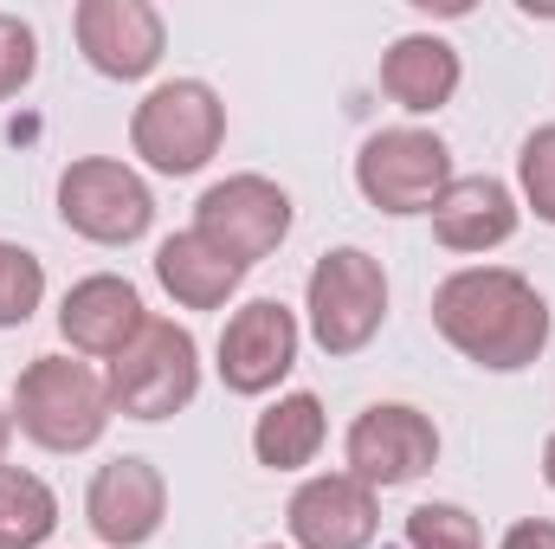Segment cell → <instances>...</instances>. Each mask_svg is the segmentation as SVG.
<instances>
[{
	"label": "cell",
	"instance_id": "13",
	"mask_svg": "<svg viewBox=\"0 0 555 549\" xmlns=\"http://www.w3.org/2000/svg\"><path fill=\"white\" fill-rule=\"evenodd\" d=\"M168 518V485L149 459H111L91 472V491H85V524L98 531V544L111 549H142Z\"/></svg>",
	"mask_w": 555,
	"mask_h": 549
},
{
	"label": "cell",
	"instance_id": "8",
	"mask_svg": "<svg viewBox=\"0 0 555 549\" xmlns=\"http://www.w3.org/2000/svg\"><path fill=\"white\" fill-rule=\"evenodd\" d=\"M194 233L207 246H220L233 266L253 272L291 233V194L278 181H266V175H227V181H214L194 201Z\"/></svg>",
	"mask_w": 555,
	"mask_h": 549
},
{
	"label": "cell",
	"instance_id": "23",
	"mask_svg": "<svg viewBox=\"0 0 555 549\" xmlns=\"http://www.w3.org/2000/svg\"><path fill=\"white\" fill-rule=\"evenodd\" d=\"M39 72V33L20 13H0V104L20 98Z\"/></svg>",
	"mask_w": 555,
	"mask_h": 549
},
{
	"label": "cell",
	"instance_id": "21",
	"mask_svg": "<svg viewBox=\"0 0 555 549\" xmlns=\"http://www.w3.org/2000/svg\"><path fill=\"white\" fill-rule=\"evenodd\" d=\"M401 544L408 549H485V531L459 505H420L414 518H408V537Z\"/></svg>",
	"mask_w": 555,
	"mask_h": 549
},
{
	"label": "cell",
	"instance_id": "6",
	"mask_svg": "<svg viewBox=\"0 0 555 549\" xmlns=\"http://www.w3.org/2000/svg\"><path fill=\"white\" fill-rule=\"evenodd\" d=\"M59 220L91 246H130L155 227V194L130 162L78 155L59 175Z\"/></svg>",
	"mask_w": 555,
	"mask_h": 549
},
{
	"label": "cell",
	"instance_id": "20",
	"mask_svg": "<svg viewBox=\"0 0 555 549\" xmlns=\"http://www.w3.org/2000/svg\"><path fill=\"white\" fill-rule=\"evenodd\" d=\"M46 297V266L26 253V246H7L0 240V330H20Z\"/></svg>",
	"mask_w": 555,
	"mask_h": 549
},
{
	"label": "cell",
	"instance_id": "14",
	"mask_svg": "<svg viewBox=\"0 0 555 549\" xmlns=\"http://www.w3.org/2000/svg\"><path fill=\"white\" fill-rule=\"evenodd\" d=\"M142 323H149L142 291L130 284V278H117V272L78 278V284L65 291V304H59L65 343H72L78 356H104V362L130 349V336H137Z\"/></svg>",
	"mask_w": 555,
	"mask_h": 549
},
{
	"label": "cell",
	"instance_id": "10",
	"mask_svg": "<svg viewBox=\"0 0 555 549\" xmlns=\"http://www.w3.org/2000/svg\"><path fill=\"white\" fill-rule=\"evenodd\" d=\"M72 33H78L85 65L117 78V85L149 78L162 65V46H168V26L149 0H78Z\"/></svg>",
	"mask_w": 555,
	"mask_h": 549
},
{
	"label": "cell",
	"instance_id": "2",
	"mask_svg": "<svg viewBox=\"0 0 555 549\" xmlns=\"http://www.w3.org/2000/svg\"><path fill=\"white\" fill-rule=\"evenodd\" d=\"M111 388L72 356H33L13 382V426L46 452H85L111 426Z\"/></svg>",
	"mask_w": 555,
	"mask_h": 549
},
{
	"label": "cell",
	"instance_id": "7",
	"mask_svg": "<svg viewBox=\"0 0 555 549\" xmlns=\"http://www.w3.org/2000/svg\"><path fill=\"white\" fill-rule=\"evenodd\" d=\"M356 188H362L369 207H382L395 220L401 214H433V201L452 188V149L433 130H414V124L382 130L356 155Z\"/></svg>",
	"mask_w": 555,
	"mask_h": 549
},
{
	"label": "cell",
	"instance_id": "25",
	"mask_svg": "<svg viewBox=\"0 0 555 549\" xmlns=\"http://www.w3.org/2000/svg\"><path fill=\"white\" fill-rule=\"evenodd\" d=\"M543 485L555 491V433H550V446H543Z\"/></svg>",
	"mask_w": 555,
	"mask_h": 549
},
{
	"label": "cell",
	"instance_id": "15",
	"mask_svg": "<svg viewBox=\"0 0 555 549\" xmlns=\"http://www.w3.org/2000/svg\"><path fill=\"white\" fill-rule=\"evenodd\" d=\"M524 207L498 175H452V188L433 201V240L446 253H491L517 233Z\"/></svg>",
	"mask_w": 555,
	"mask_h": 549
},
{
	"label": "cell",
	"instance_id": "19",
	"mask_svg": "<svg viewBox=\"0 0 555 549\" xmlns=\"http://www.w3.org/2000/svg\"><path fill=\"white\" fill-rule=\"evenodd\" d=\"M59 531V498L46 478L0 465V549H39Z\"/></svg>",
	"mask_w": 555,
	"mask_h": 549
},
{
	"label": "cell",
	"instance_id": "27",
	"mask_svg": "<svg viewBox=\"0 0 555 549\" xmlns=\"http://www.w3.org/2000/svg\"><path fill=\"white\" fill-rule=\"evenodd\" d=\"M266 549H278V544H266Z\"/></svg>",
	"mask_w": 555,
	"mask_h": 549
},
{
	"label": "cell",
	"instance_id": "4",
	"mask_svg": "<svg viewBox=\"0 0 555 549\" xmlns=\"http://www.w3.org/2000/svg\"><path fill=\"white\" fill-rule=\"evenodd\" d=\"M220 142H227V104L201 78L155 85L130 117V149L155 175H194L220 155Z\"/></svg>",
	"mask_w": 555,
	"mask_h": 549
},
{
	"label": "cell",
	"instance_id": "9",
	"mask_svg": "<svg viewBox=\"0 0 555 549\" xmlns=\"http://www.w3.org/2000/svg\"><path fill=\"white\" fill-rule=\"evenodd\" d=\"M349 478H362L369 491H395V485H414L433 472L439 459V426L408 401H375L349 420Z\"/></svg>",
	"mask_w": 555,
	"mask_h": 549
},
{
	"label": "cell",
	"instance_id": "26",
	"mask_svg": "<svg viewBox=\"0 0 555 549\" xmlns=\"http://www.w3.org/2000/svg\"><path fill=\"white\" fill-rule=\"evenodd\" d=\"M7 439H13V408H0V459H7Z\"/></svg>",
	"mask_w": 555,
	"mask_h": 549
},
{
	"label": "cell",
	"instance_id": "16",
	"mask_svg": "<svg viewBox=\"0 0 555 549\" xmlns=\"http://www.w3.org/2000/svg\"><path fill=\"white\" fill-rule=\"evenodd\" d=\"M459 78H465V65H459V52L439 33H408V39H395L382 52V91L401 111H414V117L446 111L452 91H459Z\"/></svg>",
	"mask_w": 555,
	"mask_h": 549
},
{
	"label": "cell",
	"instance_id": "22",
	"mask_svg": "<svg viewBox=\"0 0 555 549\" xmlns=\"http://www.w3.org/2000/svg\"><path fill=\"white\" fill-rule=\"evenodd\" d=\"M517 188H524L530 214L543 227H555V124H543L537 137H524V149H517Z\"/></svg>",
	"mask_w": 555,
	"mask_h": 549
},
{
	"label": "cell",
	"instance_id": "24",
	"mask_svg": "<svg viewBox=\"0 0 555 549\" xmlns=\"http://www.w3.org/2000/svg\"><path fill=\"white\" fill-rule=\"evenodd\" d=\"M498 549H555V524L550 518H524V524L504 531V544Z\"/></svg>",
	"mask_w": 555,
	"mask_h": 549
},
{
	"label": "cell",
	"instance_id": "1",
	"mask_svg": "<svg viewBox=\"0 0 555 549\" xmlns=\"http://www.w3.org/2000/svg\"><path fill=\"white\" fill-rule=\"evenodd\" d=\"M433 330L478 369L517 375L550 349V297L524 272L465 266L433 291Z\"/></svg>",
	"mask_w": 555,
	"mask_h": 549
},
{
	"label": "cell",
	"instance_id": "3",
	"mask_svg": "<svg viewBox=\"0 0 555 549\" xmlns=\"http://www.w3.org/2000/svg\"><path fill=\"white\" fill-rule=\"evenodd\" d=\"M111 408L124 420H168L201 395V343L188 323H168V317H149L130 349L111 356Z\"/></svg>",
	"mask_w": 555,
	"mask_h": 549
},
{
	"label": "cell",
	"instance_id": "18",
	"mask_svg": "<svg viewBox=\"0 0 555 549\" xmlns=\"http://www.w3.org/2000/svg\"><path fill=\"white\" fill-rule=\"evenodd\" d=\"M323 433H330L323 401L297 388V395H278L272 408L259 413L253 452H259V465H272V472H297V465H310V459L323 452Z\"/></svg>",
	"mask_w": 555,
	"mask_h": 549
},
{
	"label": "cell",
	"instance_id": "17",
	"mask_svg": "<svg viewBox=\"0 0 555 549\" xmlns=\"http://www.w3.org/2000/svg\"><path fill=\"white\" fill-rule=\"evenodd\" d=\"M155 278L162 291L181 304V310H220L240 284H246V266H233L220 246H207L194 227L188 233H168L155 246Z\"/></svg>",
	"mask_w": 555,
	"mask_h": 549
},
{
	"label": "cell",
	"instance_id": "11",
	"mask_svg": "<svg viewBox=\"0 0 555 549\" xmlns=\"http://www.w3.org/2000/svg\"><path fill=\"white\" fill-rule=\"evenodd\" d=\"M297 343H304L297 310H284L278 297H253L220 330V382L233 395H272L297 369Z\"/></svg>",
	"mask_w": 555,
	"mask_h": 549
},
{
	"label": "cell",
	"instance_id": "12",
	"mask_svg": "<svg viewBox=\"0 0 555 549\" xmlns=\"http://www.w3.org/2000/svg\"><path fill=\"white\" fill-rule=\"evenodd\" d=\"M284 524L297 549H369L382 531V498L349 472H323L291 491Z\"/></svg>",
	"mask_w": 555,
	"mask_h": 549
},
{
	"label": "cell",
	"instance_id": "5",
	"mask_svg": "<svg viewBox=\"0 0 555 549\" xmlns=\"http://www.w3.org/2000/svg\"><path fill=\"white\" fill-rule=\"evenodd\" d=\"M304 310H310V336L323 356H362L388 317V272L382 259H369L362 246H336L310 266L304 284Z\"/></svg>",
	"mask_w": 555,
	"mask_h": 549
}]
</instances>
